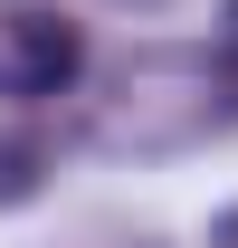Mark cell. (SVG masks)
<instances>
[{
	"label": "cell",
	"instance_id": "7a4b0ae2",
	"mask_svg": "<svg viewBox=\"0 0 238 248\" xmlns=\"http://www.w3.org/2000/svg\"><path fill=\"white\" fill-rule=\"evenodd\" d=\"M86 67V38L67 10H0V95L10 105H38V95H67Z\"/></svg>",
	"mask_w": 238,
	"mask_h": 248
},
{
	"label": "cell",
	"instance_id": "3957f363",
	"mask_svg": "<svg viewBox=\"0 0 238 248\" xmlns=\"http://www.w3.org/2000/svg\"><path fill=\"white\" fill-rule=\"evenodd\" d=\"M38 191V143H0V201H29Z\"/></svg>",
	"mask_w": 238,
	"mask_h": 248
},
{
	"label": "cell",
	"instance_id": "6da1fadb",
	"mask_svg": "<svg viewBox=\"0 0 238 248\" xmlns=\"http://www.w3.org/2000/svg\"><path fill=\"white\" fill-rule=\"evenodd\" d=\"M229 115H238V77L229 67H209L200 48H143L115 77V95L86 115V143L95 153H191Z\"/></svg>",
	"mask_w": 238,
	"mask_h": 248
},
{
	"label": "cell",
	"instance_id": "277c9868",
	"mask_svg": "<svg viewBox=\"0 0 238 248\" xmlns=\"http://www.w3.org/2000/svg\"><path fill=\"white\" fill-rule=\"evenodd\" d=\"M219 48H229V67H238V0H219Z\"/></svg>",
	"mask_w": 238,
	"mask_h": 248
}]
</instances>
